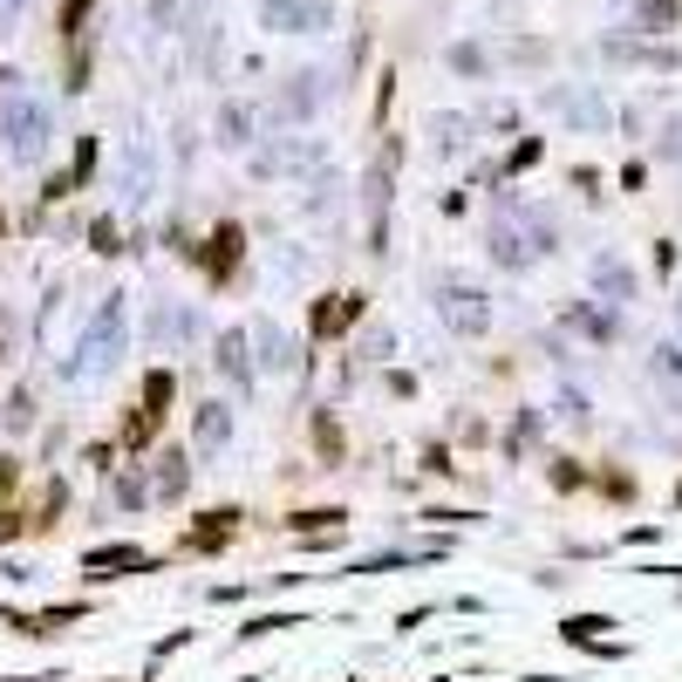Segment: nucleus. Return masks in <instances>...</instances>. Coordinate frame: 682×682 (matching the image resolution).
I'll return each instance as SVG.
<instances>
[{
	"label": "nucleus",
	"mask_w": 682,
	"mask_h": 682,
	"mask_svg": "<svg viewBox=\"0 0 682 682\" xmlns=\"http://www.w3.org/2000/svg\"><path fill=\"white\" fill-rule=\"evenodd\" d=\"M116 348H123V294H110V308L89 321V335H83V348H75V362L62 375H75V383H83V375H103L116 362Z\"/></svg>",
	"instance_id": "nucleus-1"
},
{
	"label": "nucleus",
	"mask_w": 682,
	"mask_h": 682,
	"mask_svg": "<svg viewBox=\"0 0 682 682\" xmlns=\"http://www.w3.org/2000/svg\"><path fill=\"white\" fill-rule=\"evenodd\" d=\"M485 252H492V266H505V273H525L533 260H546V252H540V239H533V225H525L519 212H498V219H492Z\"/></svg>",
	"instance_id": "nucleus-2"
},
{
	"label": "nucleus",
	"mask_w": 682,
	"mask_h": 682,
	"mask_svg": "<svg viewBox=\"0 0 682 682\" xmlns=\"http://www.w3.org/2000/svg\"><path fill=\"white\" fill-rule=\"evenodd\" d=\"M437 321L450 327V335L478 342V335H492V300L478 287H464V281H450V287H437Z\"/></svg>",
	"instance_id": "nucleus-3"
},
{
	"label": "nucleus",
	"mask_w": 682,
	"mask_h": 682,
	"mask_svg": "<svg viewBox=\"0 0 682 682\" xmlns=\"http://www.w3.org/2000/svg\"><path fill=\"white\" fill-rule=\"evenodd\" d=\"M0 137H8V158H41L48 150V110L41 103H28V96H14L8 110H0Z\"/></svg>",
	"instance_id": "nucleus-4"
},
{
	"label": "nucleus",
	"mask_w": 682,
	"mask_h": 682,
	"mask_svg": "<svg viewBox=\"0 0 682 682\" xmlns=\"http://www.w3.org/2000/svg\"><path fill=\"white\" fill-rule=\"evenodd\" d=\"M260 14H266L273 35H314V28H327L321 0H260Z\"/></svg>",
	"instance_id": "nucleus-5"
},
{
	"label": "nucleus",
	"mask_w": 682,
	"mask_h": 682,
	"mask_svg": "<svg viewBox=\"0 0 682 682\" xmlns=\"http://www.w3.org/2000/svg\"><path fill=\"white\" fill-rule=\"evenodd\" d=\"M546 110L567 116L573 131H608V103H600V96H587V89H546Z\"/></svg>",
	"instance_id": "nucleus-6"
},
{
	"label": "nucleus",
	"mask_w": 682,
	"mask_h": 682,
	"mask_svg": "<svg viewBox=\"0 0 682 682\" xmlns=\"http://www.w3.org/2000/svg\"><path fill=\"white\" fill-rule=\"evenodd\" d=\"M246 348H252V335H246V327H225V335H219V356H212V369H219V375H225V383H233L239 396L252 389V369H260V362L246 356Z\"/></svg>",
	"instance_id": "nucleus-7"
},
{
	"label": "nucleus",
	"mask_w": 682,
	"mask_h": 682,
	"mask_svg": "<svg viewBox=\"0 0 682 682\" xmlns=\"http://www.w3.org/2000/svg\"><path fill=\"white\" fill-rule=\"evenodd\" d=\"M587 281L600 300H642V281H635V266L621 260V252H600V260L587 266Z\"/></svg>",
	"instance_id": "nucleus-8"
},
{
	"label": "nucleus",
	"mask_w": 682,
	"mask_h": 682,
	"mask_svg": "<svg viewBox=\"0 0 682 682\" xmlns=\"http://www.w3.org/2000/svg\"><path fill=\"white\" fill-rule=\"evenodd\" d=\"M362 321V294H321L314 300V342H335Z\"/></svg>",
	"instance_id": "nucleus-9"
},
{
	"label": "nucleus",
	"mask_w": 682,
	"mask_h": 682,
	"mask_svg": "<svg viewBox=\"0 0 682 682\" xmlns=\"http://www.w3.org/2000/svg\"><path fill=\"white\" fill-rule=\"evenodd\" d=\"M206 246H212V252H206V273H212V287H225V281H233V266H239V252H246V233H239L233 219H225V225H219V233H212Z\"/></svg>",
	"instance_id": "nucleus-10"
},
{
	"label": "nucleus",
	"mask_w": 682,
	"mask_h": 682,
	"mask_svg": "<svg viewBox=\"0 0 682 682\" xmlns=\"http://www.w3.org/2000/svg\"><path fill=\"white\" fill-rule=\"evenodd\" d=\"M560 327H573V335H587V342H615V335H621V314L587 308V300H567V308H560Z\"/></svg>",
	"instance_id": "nucleus-11"
},
{
	"label": "nucleus",
	"mask_w": 682,
	"mask_h": 682,
	"mask_svg": "<svg viewBox=\"0 0 682 682\" xmlns=\"http://www.w3.org/2000/svg\"><path fill=\"white\" fill-rule=\"evenodd\" d=\"M233 533H239V505H219V512H206V519L185 533V553H219Z\"/></svg>",
	"instance_id": "nucleus-12"
},
{
	"label": "nucleus",
	"mask_w": 682,
	"mask_h": 682,
	"mask_svg": "<svg viewBox=\"0 0 682 682\" xmlns=\"http://www.w3.org/2000/svg\"><path fill=\"white\" fill-rule=\"evenodd\" d=\"M246 335H252V348H260V356H252L260 369H273V375H287V369H294V342H287L273 321H252Z\"/></svg>",
	"instance_id": "nucleus-13"
},
{
	"label": "nucleus",
	"mask_w": 682,
	"mask_h": 682,
	"mask_svg": "<svg viewBox=\"0 0 682 682\" xmlns=\"http://www.w3.org/2000/svg\"><path fill=\"white\" fill-rule=\"evenodd\" d=\"M191 437H198V450H225L233 444V410H225V402H198Z\"/></svg>",
	"instance_id": "nucleus-14"
},
{
	"label": "nucleus",
	"mask_w": 682,
	"mask_h": 682,
	"mask_svg": "<svg viewBox=\"0 0 682 682\" xmlns=\"http://www.w3.org/2000/svg\"><path fill=\"white\" fill-rule=\"evenodd\" d=\"M83 567H89L96 580H110V573H144V567H150V553H144V546H96Z\"/></svg>",
	"instance_id": "nucleus-15"
},
{
	"label": "nucleus",
	"mask_w": 682,
	"mask_h": 682,
	"mask_svg": "<svg viewBox=\"0 0 682 682\" xmlns=\"http://www.w3.org/2000/svg\"><path fill=\"white\" fill-rule=\"evenodd\" d=\"M287 525H294L300 540H335L342 525H348V512H342V505H308V512H294Z\"/></svg>",
	"instance_id": "nucleus-16"
},
{
	"label": "nucleus",
	"mask_w": 682,
	"mask_h": 682,
	"mask_svg": "<svg viewBox=\"0 0 682 682\" xmlns=\"http://www.w3.org/2000/svg\"><path fill=\"white\" fill-rule=\"evenodd\" d=\"M321 96H327V75L308 69V75H294V89H281V110H287V116H314Z\"/></svg>",
	"instance_id": "nucleus-17"
},
{
	"label": "nucleus",
	"mask_w": 682,
	"mask_h": 682,
	"mask_svg": "<svg viewBox=\"0 0 682 682\" xmlns=\"http://www.w3.org/2000/svg\"><path fill=\"white\" fill-rule=\"evenodd\" d=\"M431 144H437V158H464L471 150V116H431Z\"/></svg>",
	"instance_id": "nucleus-18"
},
{
	"label": "nucleus",
	"mask_w": 682,
	"mask_h": 682,
	"mask_svg": "<svg viewBox=\"0 0 682 682\" xmlns=\"http://www.w3.org/2000/svg\"><path fill=\"white\" fill-rule=\"evenodd\" d=\"M185 485H191L185 450H164V458H158V485H150V492H158V498H185Z\"/></svg>",
	"instance_id": "nucleus-19"
},
{
	"label": "nucleus",
	"mask_w": 682,
	"mask_h": 682,
	"mask_svg": "<svg viewBox=\"0 0 682 682\" xmlns=\"http://www.w3.org/2000/svg\"><path fill=\"white\" fill-rule=\"evenodd\" d=\"M675 21H682L675 0H642V8H635V28H642V35H669Z\"/></svg>",
	"instance_id": "nucleus-20"
},
{
	"label": "nucleus",
	"mask_w": 682,
	"mask_h": 682,
	"mask_svg": "<svg viewBox=\"0 0 682 682\" xmlns=\"http://www.w3.org/2000/svg\"><path fill=\"white\" fill-rule=\"evenodd\" d=\"M533 444H540V410H519L512 431H505V458H525Z\"/></svg>",
	"instance_id": "nucleus-21"
},
{
	"label": "nucleus",
	"mask_w": 682,
	"mask_h": 682,
	"mask_svg": "<svg viewBox=\"0 0 682 682\" xmlns=\"http://www.w3.org/2000/svg\"><path fill=\"white\" fill-rule=\"evenodd\" d=\"M171 396H178V375H171V369H150V375H144V410H158V417H164V410H171Z\"/></svg>",
	"instance_id": "nucleus-22"
},
{
	"label": "nucleus",
	"mask_w": 682,
	"mask_h": 682,
	"mask_svg": "<svg viewBox=\"0 0 682 682\" xmlns=\"http://www.w3.org/2000/svg\"><path fill=\"white\" fill-rule=\"evenodd\" d=\"M219 144H225V150H246V144H252V116L225 103V110H219Z\"/></svg>",
	"instance_id": "nucleus-23"
},
{
	"label": "nucleus",
	"mask_w": 682,
	"mask_h": 682,
	"mask_svg": "<svg viewBox=\"0 0 682 682\" xmlns=\"http://www.w3.org/2000/svg\"><path fill=\"white\" fill-rule=\"evenodd\" d=\"M648 375H655V383H669V389H682V348H655V356H648Z\"/></svg>",
	"instance_id": "nucleus-24"
},
{
	"label": "nucleus",
	"mask_w": 682,
	"mask_h": 682,
	"mask_svg": "<svg viewBox=\"0 0 682 682\" xmlns=\"http://www.w3.org/2000/svg\"><path fill=\"white\" fill-rule=\"evenodd\" d=\"M600 628H615V621H608V615H567V621H560V635L587 648V642H600Z\"/></svg>",
	"instance_id": "nucleus-25"
},
{
	"label": "nucleus",
	"mask_w": 682,
	"mask_h": 682,
	"mask_svg": "<svg viewBox=\"0 0 682 682\" xmlns=\"http://www.w3.org/2000/svg\"><path fill=\"white\" fill-rule=\"evenodd\" d=\"M553 410H560V417L573 423V431H587V423H594V402L580 396V389H560V402H553Z\"/></svg>",
	"instance_id": "nucleus-26"
},
{
	"label": "nucleus",
	"mask_w": 682,
	"mask_h": 682,
	"mask_svg": "<svg viewBox=\"0 0 682 682\" xmlns=\"http://www.w3.org/2000/svg\"><path fill=\"white\" fill-rule=\"evenodd\" d=\"M450 69H458V75H485V69H492V55H485L478 41H458V48H450Z\"/></svg>",
	"instance_id": "nucleus-27"
},
{
	"label": "nucleus",
	"mask_w": 682,
	"mask_h": 682,
	"mask_svg": "<svg viewBox=\"0 0 682 682\" xmlns=\"http://www.w3.org/2000/svg\"><path fill=\"white\" fill-rule=\"evenodd\" d=\"M185 335H198V321H191L185 308H164V314H158V342H185Z\"/></svg>",
	"instance_id": "nucleus-28"
},
{
	"label": "nucleus",
	"mask_w": 682,
	"mask_h": 682,
	"mask_svg": "<svg viewBox=\"0 0 682 682\" xmlns=\"http://www.w3.org/2000/svg\"><path fill=\"white\" fill-rule=\"evenodd\" d=\"M314 444H321V458H327V464H342V431H335V417H327V410L314 417Z\"/></svg>",
	"instance_id": "nucleus-29"
},
{
	"label": "nucleus",
	"mask_w": 682,
	"mask_h": 682,
	"mask_svg": "<svg viewBox=\"0 0 682 682\" xmlns=\"http://www.w3.org/2000/svg\"><path fill=\"white\" fill-rule=\"evenodd\" d=\"M144 498H150V485H144L137 471H123V478H116V505H144Z\"/></svg>",
	"instance_id": "nucleus-30"
},
{
	"label": "nucleus",
	"mask_w": 682,
	"mask_h": 682,
	"mask_svg": "<svg viewBox=\"0 0 682 682\" xmlns=\"http://www.w3.org/2000/svg\"><path fill=\"white\" fill-rule=\"evenodd\" d=\"M89 246H96V252H123V246H116V219H96V225H89Z\"/></svg>",
	"instance_id": "nucleus-31"
},
{
	"label": "nucleus",
	"mask_w": 682,
	"mask_h": 682,
	"mask_svg": "<svg viewBox=\"0 0 682 682\" xmlns=\"http://www.w3.org/2000/svg\"><path fill=\"white\" fill-rule=\"evenodd\" d=\"M89 8H96V0H69V8H62V35H83V21H89Z\"/></svg>",
	"instance_id": "nucleus-32"
},
{
	"label": "nucleus",
	"mask_w": 682,
	"mask_h": 682,
	"mask_svg": "<svg viewBox=\"0 0 682 682\" xmlns=\"http://www.w3.org/2000/svg\"><path fill=\"white\" fill-rule=\"evenodd\" d=\"M423 471H437V478H450V471H458V464H450V450H444V444H431V450H423Z\"/></svg>",
	"instance_id": "nucleus-33"
},
{
	"label": "nucleus",
	"mask_w": 682,
	"mask_h": 682,
	"mask_svg": "<svg viewBox=\"0 0 682 682\" xmlns=\"http://www.w3.org/2000/svg\"><path fill=\"white\" fill-rule=\"evenodd\" d=\"M546 478H553V485H560V492H573V485H580V464H573V458H560V464H553Z\"/></svg>",
	"instance_id": "nucleus-34"
},
{
	"label": "nucleus",
	"mask_w": 682,
	"mask_h": 682,
	"mask_svg": "<svg viewBox=\"0 0 682 682\" xmlns=\"http://www.w3.org/2000/svg\"><path fill=\"white\" fill-rule=\"evenodd\" d=\"M8 423H14V431H28V423H35V402L14 396V402H8Z\"/></svg>",
	"instance_id": "nucleus-35"
},
{
	"label": "nucleus",
	"mask_w": 682,
	"mask_h": 682,
	"mask_svg": "<svg viewBox=\"0 0 682 682\" xmlns=\"http://www.w3.org/2000/svg\"><path fill=\"white\" fill-rule=\"evenodd\" d=\"M525 164H540V144H533V137H525L512 158H505V171H525Z\"/></svg>",
	"instance_id": "nucleus-36"
},
{
	"label": "nucleus",
	"mask_w": 682,
	"mask_h": 682,
	"mask_svg": "<svg viewBox=\"0 0 682 682\" xmlns=\"http://www.w3.org/2000/svg\"><path fill=\"white\" fill-rule=\"evenodd\" d=\"M362 348H369V362H375V356H389V348H396V335H389V327H375V335H369Z\"/></svg>",
	"instance_id": "nucleus-37"
},
{
	"label": "nucleus",
	"mask_w": 682,
	"mask_h": 682,
	"mask_svg": "<svg viewBox=\"0 0 682 682\" xmlns=\"http://www.w3.org/2000/svg\"><path fill=\"white\" fill-rule=\"evenodd\" d=\"M600 492H615V498H628V492H635V478H628V471H608V478H600Z\"/></svg>",
	"instance_id": "nucleus-38"
},
{
	"label": "nucleus",
	"mask_w": 682,
	"mask_h": 682,
	"mask_svg": "<svg viewBox=\"0 0 682 682\" xmlns=\"http://www.w3.org/2000/svg\"><path fill=\"white\" fill-rule=\"evenodd\" d=\"M14 485H21V464H14V458H0V498H8Z\"/></svg>",
	"instance_id": "nucleus-39"
},
{
	"label": "nucleus",
	"mask_w": 682,
	"mask_h": 682,
	"mask_svg": "<svg viewBox=\"0 0 682 682\" xmlns=\"http://www.w3.org/2000/svg\"><path fill=\"white\" fill-rule=\"evenodd\" d=\"M21 533V512H0V540H14Z\"/></svg>",
	"instance_id": "nucleus-40"
},
{
	"label": "nucleus",
	"mask_w": 682,
	"mask_h": 682,
	"mask_svg": "<svg viewBox=\"0 0 682 682\" xmlns=\"http://www.w3.org/2000/svg\"><path fill=\"white\" fill-rule=\"evenodd\" d=\"M0 342H8V308H0Z\"/></svg>",
	"instance_id": "nucleus-41"
},
{
	"label": "nucleus",
	"mask_w": 682,
	"mask_h": 682,
	"mask_svg": "<svg viewBox=\"0 0 682 682\" xmlns=\"http://www.w3.org/2000/svg\"><path fill=\"white\" fill-rule=\"evenodd\" d=\"M675 321H682V300H675Z\"/></svg>",
	"instance_id": "nucleus-42"
},
{
	"label": "nucleus",
	"mask_w": 682,
	"mask_h": 682,
	"mask_svg": "<svg viewBox=\"0 0 682 682\" xmlns=\"http://www.w3.org/2000/svg\"><path fill=\"white\" fill-rule=\"evenodd\" d=\"M437 682H444V675H437Z\"/></svg>",
	"instance_id": "nucleus-43"
}]
</instances>
